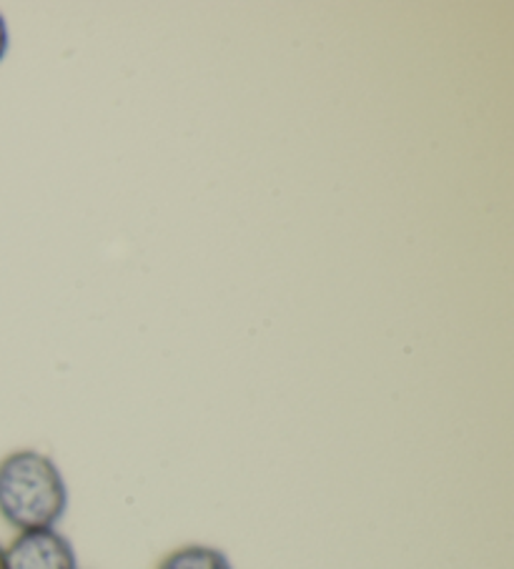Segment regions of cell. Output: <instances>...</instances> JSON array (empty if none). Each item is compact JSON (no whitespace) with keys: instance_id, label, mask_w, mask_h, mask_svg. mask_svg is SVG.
<instances>
[{"instance_id":"obj_1","label":"cell","mask_w":514,"mask_h":569,"mask_svg":"<svg viewBox=\"0 0 514 569\" xmlns=\"http://www.w3.org/2000/svg\"><path fill=\"white\" fill-rule=\"evenodd\" d=\"M68 509L63 472L38 449H18L0 459V517L18 532L48 529Z\"/></svg>"},{"instance_id":"obj_2","label":"cell","mask_w":514,"mask_h":569,"mask_svg":"<svg viewBox=\"0 0 514 569\" xmlns=\"http://www.w3.org/2000/svg\"><path fill=\"white\" fill-rule=\"evenodd\" d=\"M6 569H78V557L56 527L28 529L6 547Z\"/></svg>"},{"instance_id":"obj_3","label":"cell","mask_w":514,"mask_h":569,"mask_svg":"<svg viewBox=\"0 0 514 569\" xmlns=\"http://www.w3.org/2000/svg\"><path fill=\"white\" fill-rule=\"evenodd\" d=\"M156 569H234V565L219 547L186 545L168 552Z\"/></svg>"},{"instance_id":"obj_4","label":"cell","mask_w":514,"mask_h":569,"mask_svg":"<svg viewBox=\"0 0 514 569\" xmlns=\"http://www.w3.org/2000/svg\"><path fill=\"white\" fill-rule=\"evenodd\" d=\"M6 53H8V23L6 18L0 16V61H3Z\"/></svg>"},{"instance_id":"obj_5","label":"cell","mask_w":514,"mask_h":569,"mask_svg":"<svg viewBox=\"0 0 514 569\" xmlns=\"http://www.w3.org/2000/svg\"><path fill=\"white\" fill-rule=\"evenodd\" d=\"M0 569H6V547L0 545Z\"/></svg>"}]
</instances>
